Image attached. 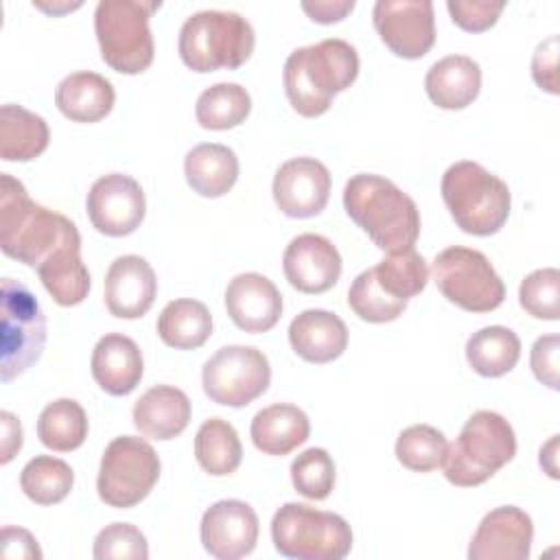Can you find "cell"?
Returning <instances> with one entry per match:
<instances>
[{
  "label": "cell",
  "instance_id": "cell-1",
  "mask_svg": "<svg viewBox=\"0 0 560 560\" xmlns=\"http://www.w3.org/2000/svg\"><path fill=\"white\" fill-rule=\"evenodd\" d=\"M79 241L81 234L68 217L35 203L20 179L0 173V247L9 258L37 269Z\"/></svg>",
  "mask_w": 560,
  "mask_h": 560
},
{
  "label": "cell",
  "instance_id": "cell-2",
  "mask_svg": "<svg viewBox=\"0 0 560 560\" xmlns=\"http://www.w3.org/2000/svg\"><path fill=\"white\" fill-rule=\"evenodd\" d=\"M359 77L357 48L339 37L295 48L282 70V83L291 107L315 118L330 109L335 94L348 90Z\"/></svg>",
  "mask_w": 560,
  "mask_h": 560
},
{
  "label": "cell",
  "instance_id": "cell-3",
  "mask_svg": "<svg viewBox=\"0 0 560 560\" xmlns=\"http://www.w3.org/2000/svg\"><path fill=\"white\" fill-rule=\"evenodd\" d=\"M343 208L372 243L387 254L413 247L420 236L416 201L383 175H352L343 186Z\"/></svg>",
  "mask_w": 560,
  "mask_h": 560
},
{
  "label": "cell",
  "instance_id": "cell-4",
  "mask_svg": "<svg viewBox=\"0 0 560 560\" xmlns=\"http://www.w3.org/2000/svg\"><path fill=\"white\" fill-rule=\"evenodd\" d=\"M440 192L453 221L466 234H497L510 217L512 195L508 184L479 162L451 164L442 175Z\"/></svg>",
  "mask_w": 560,
  "mask_h": 560
},
{
  "label": "cell",
  "instance_id": "cell-5",
  "mask_svg": "<svg viewBox=\"0 0 560 560\" xmlns=\"http://www.w3.org/2000/svg\"><path fill=\"white\" fill-rule=\"evenodd\" d=\"M256 33L236 11L206 9L188 15L179 28L177 50L192 72L236 70L254 52Z\"/></svg>",
  "mask_w": 560,
  "mask_h": 560
},
{
  "label": "cell",
  "instance_id": "cell-6",
  "mask_svg": "<svg viewBox=\"0 0 560 560\" xmlns=\"http://www.w3.org/2000/svg\"><path fill=\"white\" fill-rule=\"evenodd\" d=\"M514 455L512 424L497 411L479 409L464 422L457 440L448 444L442 468L453 486L472 488L488 481Z\"/></svg>",
  "mask_w": 560,
  "mask_h": 560
},
{
  "label": "cell",
  "instance_id": "cell-7",
  "mask_svg": "<svg viewBox=\"0 0 560 560\" xmlns=\"http://www.w3.org/2000/svg\"><path fill=\"white\" fill-rule=\"evenodd\" d=\"M162 7L155 0H101L94 33L103 61L120 74H140L153 63L149 20Z\"/></svg>",
  "mask_w": 560,
  "mask_h": 560
},
{
  "label": "cell",
  "instance_id": "cell-8",
  "mask_svg": "<svg viewBox=\"0 0 560 560\" xmlns=\"http://www.w3.org/2000/svg\"><path fill=\"white\" fill-rule=\"evenodd\" d=\"M271 540L293 560H343L352 549V529L343 516L306 503H284L271 518Z\"/></svg>",
  "mask_w": 560,
  "mask_h": 560
},
{
  "label": "cell",
  "instance_id": "cell-9",
  "mask_svg": "<svg viewBox=\"0 0 560 560\" xmlns=\"http://www.w3.org/2000/svg\"><path fill=\"white\" fill-rule=\"evenodd\" d=\"M155 448L136 435L114 438L101 457L96 490L105 505L127 510L144 501L160 479Z\"/></svg>",
  "mask_w": 560,
  "mask_h": 560
},
{
  "label": "cell",
  "instance_id": "cell-10",
  "mask_svg": "<svg viewBox=\"0 0 560 560\" xmlns=\"http://www.w3.org/2000/svg\"><path fill=\"white\" fill-rule=\"evenodd\" d=\"M431 276L442 295L470 313H488L503 304L505 284L488 256L479 249L453 245L442 249L431 265Z\"/></svg>",
  "mask_w": 560,
  "mask_h": 560
},
{
  "label": "cell",
  "instance_id": "cell-11",
  "mask_svg": "<svg viewBox=\"0 0 560 560\" xmlns=\"http://www.w3.org/2000/svg\"><path fill=\"white\" fill-rule=\"evenodd\" d=\"M44 343L46 317L37 298L20 280L2 278V383L24 374L42 357Z\"/></svg>",
  "mask_w": 560,
  "mask_h": 560
},
{
  "label": "cell",
  "instance_id": "cell-12",
  "mask_svg": "<svg viewBox=\"0 0 560 560\" xmlns=\"http://www.w3.org/2000/svg\"><path fill=\"white\" fill-rule=\"evenodd\" d=\"M271 381V365L262 350L254 346H223L201 370L206 396L225 407H245L262 396Z\"/></svg>",
  "mask_w": 560,
  "mask_h": 560
},
{
  "label": "cell",
  "instance_id": "cell-13",
  "mask_svg": "<svg viewBox=\"0 0 560 560\" xmlns=\"http://www.w3.org/2000/svg\"><path fill=\"white\" fill-rule=\"evenodd\" d=\"M372 22L381 42L402 59H420L435 44L431 0H378Z\"/></svg>",
  "mask_w": 560,
  "mask_h": 560
},
{
  "label": "cell",
  "instance_id": "cell-14",
  "mask_svg": "<svg viewBox=\"0 0 560 560\" xmlns=\"http://www.w3.org/2000/svg\"><path fill=\"white\" fill-rule=\"evenodd\" d=\"M88 217L105 236H127L136 232L147 212L142 186L125 173L98 177L88 192Z\"/></svg>",
  "mask_w": 560,
  "mask_h": 560
},
{
  "label": "cell",
  "instance_id": "cell-15",
  "mask_svg": "<svg viewBox=\"0 0 560 560\" xmlns=\"http://www.w3.org/2000/svg\"><path fill=\"white\" fill-rule=\"evenodd\" d=\"M330 173L315 158H291L278 166L271 184L278 210L291 219H311L319 214L330 197Z\"/></svg>",
  "mask_w": 560,
  "mask_h": 560
},
{
  "label": "cell",
  "instance_id": "cell-16",
  "mask_svg": "<svg viewBox=\"0 0 560 560\" xmlns=\"http://www.w3.org/2000/svg\"><path fill=\"white\" fill-rule=\"evenodd\" d=\"M199 536L212 558L238 560L258 542V514L245 501L221 499L203 512Z\"/></svg>",
  "mask_w": 560,
  "mask_h": 560
},
{
  "label": "cell",
  "instance_id": "cell-17",
  "mask_svg": "<svg viewBox=\"0 0 560 560\" xmlns=\"http://www.w3.org/2000/svg\"><path fill=\"white\" fill-rule=\"evenodd\" d=\"M534 523L516 505L490 510L468 545V560H527L532 553Z\"/></svg>",
  "mask_w": 560,
  "mask_h": 560
},
{
  "label": "cell",
  "instance_id": "cell-18",
  "mask_svg": "<svg viewBox=\"0 0 560 560\" xmlns=\"http://www.w3.org/2000/svg\"><path fill=\"white\" fill-rule=\"evenodd\" d=\"M282 271L289 284L302 293H324L341 276V254L322 234H298L282 254Z\"/></svg>",
  "mask_w": 560,
  "mask_h": 560
},
{
  "label": "cell",
  "instance_id": "cell-19",
  "mask_svg": "<svg viewBox=\"0 0 560 560\" xmlns=\"http://www.w3.org/2000/svg\"><path fill=\"white\" fill-rule=\"evenodd\" d=\"M105 306L114 317L138 319L155 302L158 278L153 267L136 254L118 256L105 273Z\"/></svg>",
  "mask_w": 560,
  "mask_h": 560
},
{
  "label": "cell",
  "instance_id": "cell-20",
  "mask_svg": "<svg viewBox=\"0 0 560 560\" xmlns=\"http://www.w3.org/2000/svg\"><path fill=\"white\" fill-rule=\"evenodd\" d=\"M225 308L236 328L245 332H267L282 315V295L267 276L247 271L230 280Z\"/></svg>",
  "mask_w": 560,
  "mask_h": 560
},
{
  "label": "cell",
  "instance_id": "cell-21",
  "mask_svg": "<svg viewBox=\"0 0 560 560\" xmlns=\"http://www.w3.org/2000/svg\"><path fill=\"white\" fill-rule=\"evenodd\" d=\"M90 370L96 385L112 396L131 394L144 372V359L138 343L120 332L103 335L90 359Z\"/></svg>",
  "mask_w": 560,
  "mask_h": 560
},
{
  "label": "cell",
  "instance_id": "cell-22",
  "mask_svg": "<svg viewBox=\"0 0 560 560\" xmlns=\"http://www.w3.org/2000/svg\"><path fill=\"white\" fill-rule=\"evenodd\" d=\"M289 343L308 363H330L346 352L348 328L332 311L306 308L291 319Z\"/></svg>",
  "mask_w": 560,
  "mask_h": 560
},
{
  "label": "cell",
  "instance_id": "cell-23",
  "mask_svg": "<svg viewBox=\"0 0 560 560\" xmlns=\"http://www.w3.org/2000/svg\"><path fill=\"white\" fill-rule=\"evenodd\" d=\"M190 398L173 385L149 387L133 405L136 429L151 440H173L190 422Z\"/></svg>",
  "mask_w": 560,
  "mask_h": 560
},
{
  "label": "cell",
  "instance_id": "cell-24",
  "mask_svg": "<svg viewBox=\"0 0 560 560\" xmlns=\"http://www.w3.org/2000/svg\"><path fill=\"white\" fill-rule=\"evenodd\" d=\"M424 90L433 105L464 109L479 96L481 68L468 55H446L427 70Z\"/></svg>",
  "mask_w": 560,
  "mask_h": 560
},
{
  "label": "cell",
  "instance_id": "cell-25",
  "mask_svg": "<svg viewBox=\"0 0 560 560\" xmlns=\"http://www.w3.org/2000/svg\"><path fill=\"white\" fill-rule=\"evenodd\" d=\"M116 101L114 85L98 72L81 70L63 77L55 90L59 112L72 122L103 120Z\"/></svg>",
  "mask_w": 560,
  "mask_h": 560
},
{
  "label": "cell",
  "instance_id": "cell-26",
  "mask_svg": "<svg viewBox=\"0 0 560 560\" xmlns=\"http://www.w3.org/2000/svg\"><path fill=\"white\" fill-rule=\"evenodd\" d=\"M308 416L289 402H276L252 418L249 435L254 446L265 455H289L308 440Z\"/></svg>",
  "mask_w": 560,
  "mask_h": 560
},
{
  "label": "cell",
  "instance_id": "cell-27",
  "mask_svg": "<svg viewBox=\"0 0 560 560\" xmlns=\"http://www.w3.org/2000/svg\"><path fill=\"white\" fill-rule=\"evenodd\" d=\"M188 186L201 197H223L238 179L236 153L219 142H201L184 158Z\"/></svg>",
  "mask_w": 560,
  "mask_h": 560
},
{
  "label": "cell",
  "instance_id": "cell-28",
  "mask_svg": "<svg viewBox=\"0 0 560 560\" xmlns=\"http://www.w3.org/2000/svg\"><path fill=\"white\" fill-rule=\"evenodd\" d=\"M48 122L15 103L0 107V158L4 162H28L42 155L48 147Z\"/></svg>",
  "mask_w": 560,
  "mask_h": 560
},
{
  "label": "cell",
  "instance_id": "cell-29",
  "mask_svg": "<svg viewBox=\"0 0 560 560\" xmlns=\"http://www.w3.org/2000/svg\"><path fill=\"white\" fill-rule=\"evenodd\" d=\"M44 289L59 306H77L90 293V271L81 258V241L55 252L37 267Z\"/></svg>",
  "mask_w": 560,
  "mask_h": 560
},
{
  "label": "cell",
  "instance_id": "cell-30",
  "mask_svg": "<svg viewBox=\"0 0 560 560\" xmlns=\"http://www.w3.org/2000/svg\"><path fill=\"white\" fill-rule=\"evenodd\" d=\"M155 328L168 348L195 350L210 339L212 315L203 302L192 298H177L162 308Z\"/></svg>",
  "mask_w": 560,
  "mask_h": 560
},
{
  "label": "cell",
  "instance_id": "cell-31",
  "mask_svg": "<svg viewBox=\"0 0 560 560\" xmlns=\"http://www.w3.org/2000/svg\"><path fill=\"white\" fill-rule=\"evenodd\" d=\"M521 359V339L512 328L486 326L466 341L468 365L486 378H499L514 370Z\"/></svg>",
  "mask_w": 560,
  "mask_h": 560
},
{
  "label": "cell",
  "instance_id": "cell-32",
  "mask_svg": "<svg viewBox=\"0 0 560 560\" xmlns=\"http://www.w3.org/2000/svg\"><path fill=\"white\" fill-rule=\"evenodd\" d=\"M195 457L212 477L232 475L243 459V444L236 429L223 418L206 420L195 435Z\"/></svg>",
  "mask_w": 560,
  "mask_h": 560
},
{
  "label": "cell",
  "instance_id": "cell-33",
  "mask_svg": "<svg viewBox=\"0 0 560 560\" xmlns=\"http://www.w3.org/2000/svg\"><path fill=\"white\" fill-rule=\"evenodd\" d=\"M39 442L57 453L79 448L88 438V413L74 398L48 402L37 418Z\"/></svg>",
  "mask_w": 560,
  "mask_h": 560
},
{
  "label": "cell",
  "instance_id": "cell-34",
  "mask_svg": "<svg viewBox=\"0 0 560 560\" xmlns=\"http://www.w3.org/2000/svg\"><path fill=\"white\" fill-rule=\"evenodd\" d=\"M252 112V96L238 83H214L206 88L195 105L197 122L203 129L225 131L245 122Z\"/></svg>",
  "mask_w": 560,
  "mask_h": 560
},
{
  "label": "cell",
  "instance_id": "cell-35",
  "mask_svg": "<svg viewBox=\"0 0 560 560\" xmlns=\"http://www.w3.org/2000/svg\"><path fill=\"white\" fill-rule=\"evenodd\" d=\"M74 486V472L68 462L52 455H35L20 472L22 492L37 505L63 501Z\"/></svg>",
  "mask_w": 560,
  "mask_h": 560
},
{
  "label": "cell",
  "instance_id": "cell-36",
  "mask_svg": "<svg viewBox=\"0 0 560 560\" xmlns=\"http://www.w3.org/2000/svg\"><path fill=\"white\" fill-rule=\"evenodd\" d=\"M372 269L383 291H387L392 298H398V300H409L422 293L429 282L427 260L413 247L387 254Z\"/></svg>",
  "mask_w": 560,
  "mask_h": 560
},
{
  "label": "cell",
  "instance_id": "cell-37",
  "mask_svg": "<svg viewBox=\"0 0 560 560\" xmlns=\"http://www.w3.org/2000/svg\"><path fill=\"white\" fill-rule=\"evenodd\" d=\"M448 448L446 435L431 424H411L400 431L396 440V459L413 470L429 472L442 466Z\"/></svg>",
  "mask_w": 560,
  "mask_h": 560
},
{
  "label": "cell",
  "instance_id": "cell-38",
  "mask_svg": "<svg viewBox=\"0 0 560 560\" xmlns=\"http://www.w3.org/2000/svg\"><path fill=\"white\" fill-rule=\"evenodd\" d=\"M348 304L354 315L370 324L394 322L407 308V300L392 298L387 291H383L374 276V269H365L352 280L348 289Z\"/></svg>",
  "mask_w": 560,
  "mask_h": 560
},
{
  "label": "cell",
  "instance_id": "cell-39",
  "mask_svg": "<svg viewBox=\"0 0 560 560\" xmlns=\"http://www.w3.org/2000/svg\"><path fill=\"white\" fill-rule=\"evenodd\" d=\"M291 483L311 501L328 499L335 488V462L328 451L319 446L302 451L291 462Z\"/></svg>",
  "mask_w": 560,
  "mask_h": 560
},
{
  "label": "cell",
  "instance_id": "cell-40",
  "mask_svg": "<svg viewBox=\"0 0 560 560\" xmlns=\"http://www.w3.org/2000/svg\"><path fill=\"white\" fill-rule=\"evenodd\" d=\"M518 302L532 317L556 322L560 317V271L542 267L527 273L518 287Z\"/></svg>",
  "mask_w": 560,
  "mask_h": 560
},
{
  "label": "cell",
  "instance_id": "cell-41",
  "mask_svg": "<svg viewBox=\"0 0 560 560\" xmlns=\"http://www.w3.org/2000/svg\"><path fill=\"white\" fill-rule=\"evenodd\" d=\"M96 560H147L149 545L144 534L131 523H112L94 538Z\"/></svg>",
  "mask_w": 560,
  "mask_h": 560
},
{
  "label": "cell",
  "instance_id": "cell-42",
  "mask_svg": "<svg viewBox=\"0 0 560 560\" xmlns=\"http://www.w3.org/2000/svg\"><path fill=\"white\" fill-rule=\"evenodd\" d=\"M446 9L451 13V20L468 31V33H481L497 24L501 11L505 9V2H492V0H448Z\"/></svg>",
  "mask_w": 560,
  "mask_h": 560
},
{
  "label": "cell",
  "instance_id": "cell-43",
  "mask_svg": "<svg viewBox=\"0 0 560 560\" xmlns=\"http://www.w3.org/2000/svg\"><path fill=\"white\" fill-rule=\"evenodd\" d=\"M560 337L558 335H542L534 341L529 352V365L534 376L547 385L549 389L560 387Z\"/></svg>",
  "mask_w": 560,
  "mask_h": 560
},
{
  "label": "cell",
  "instance_id": "cell-44",
  "mask_svg": "<svg viewBox=\"0 0 560 560\" xmlns=\"http://www.w3.org/2000/svg\"><path fill=\"white\" fill-rule=\"evenodd\" d=\"M532 77L540 90L558 94V35H551L536 46L532 57Z\"/></svg>",
  "mask_w": 560,
  "mask_h": 560
},
{
  "label": "cell",
  "instance_id": "cell-45",
  "mask_svg": "<svg viewBox=\"0 0 560 560\" xmlns=\"http://www.w3.org/2000/svg\"><path fill=\"white\" fill-rule=\"evenodd\" d=\"M2 558H20V560H39L42 549L35 536L22 527H2Z\"/></svg>",
  "mask_w": 560,
  "mask_h": 560
},
{
  "label": "cell",
  "instance_id": "cell-46",
  "mask_svg": "<svg viewBox=\"0 0 560 560\" xmlns=\"http://www.w3.org/2000/svg\"><path fill=\"white\" fill-rule=\"evenodd\" d=\"M354 9V0H315L302 2V11L319 24H332L343 20Z\"/></svg>",
  "mask_w": 560,
  "mask_h": 560
},
{
  "label": "cell",
  "instance_id": "cell-47",
  "mask_svg": "<svg viewBox=\"0 0 560 560\" xmlns=\"http://www.w3.org/2000/svg\"><path fill=\"white\" fill-rule=\"evenodd\" d=\"M2 420V464H9L22 448V424L11 411L0 413Z\"/></svg>",
  "mask_w": 560,
  "mask_h": 560
},
{
  "label": "cell",
  "instance_id": "cell-48",
  "mask_svg": "<svg viewBox=\"0 0 560 560\" xmlns=\"http://www.w3.org/2000/svg\"><path fill=\"white\" fill-rule=\"evenodd\" d=\"M556 446H558V435H551V440L540 448V466L547 470L549 477H558V468H556Z\"/></svg>",
  "mask_w": 560,
  "mask_h": 560
},
{
  "label": "cell",
  "instance_id": "cell-49",
  "mask_svg": "<svg viewBox=\"0 0 560 560\" xmlns=\"http://www.w3.org/2000/svg\"><path fill=\"white\" fill-rule=\"evenodd\" d=\"M33 7H37V9H42V11H48V13H61V11L79 9V7H81V2H74V4L63 2V4H59V7H50V4H44V2H33Z\"/></svg>",
  "mask_w": 560,
  "mask_h": 560
}]
</instances>
